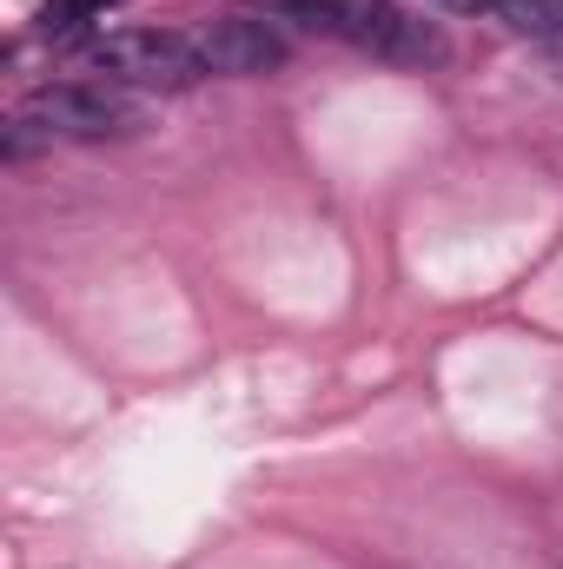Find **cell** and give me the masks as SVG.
I'll use <instances>...</instances> for the list:
<instances>
[{"label":"cell","instance_id":"obj_3","mask_svg":"<svg viewBox=\"0 0 563 569\" xmlns=\"http://www.w3.org/2000/svg\"><path fill=\"white\" fill-rule=\"evenodd\" d=\"M93 67L113 87H159V93H179V87H192L206 73L199 47L186 33H159V27H127V33L93 40Z\"/></svg>","mask_w":563,"mask_h":569},{"label":"cell","instance_id":"obj_6","mask_svg":"<svg viewBox=\"0 0 563 569\" xmlns=\"http://www.w3.org/2000/svg\"><path fill=\"white\" fill-rule=\"evenodd\" d=\"M107 7H120V0H60V7H47V20H40V27H47L53 40H67L87 13H107Z\"/></svg>","mask_w":563,"mask_h":569},{"label":"cell","instance_id":"obj_2","mask_svg":"<svg viewBox=\"0 0 563 569\" xmlns=\"http://www.w3.org/2000/svg\"><path fill=\"white\" fill-rule=\"evenodd\" d=\"M146 107L134 93H120L113 80H93V87H47L33 100H20L13 127L40 133V140H120V133H140Z\"/></svg>","mask_w":563,"mask_h":569},{"label":"cell","instance_id":"obj_1","mask_svg":"<svg viewBox=\"0 0 563 569\" xmlns=\"http://www.w3.org/2000/svg\"><path fill=\"white\" fill-rule=\"evenodd\" d=\"M273 13L312 27V33H332L372 60H392V67H437L451 53L431 20L398 13L392 0H273Z\"/></svg>","mask_w":563,"mask_h":569},{"label":"cell","instance_id":"obj_8","mask_svg":"<svg viewBox=\"0 0 563 569\" xmlns=\"http://www.w3.org/2000/svg\"><path fill=\"white\" fill-rule=\"evenodd\" d=\"M437 7H497V0H437Z\"/></svg>","mask_w":563,"mask_h":569},{"label":"cell","instance_id":"obj_7","mask_svg":"<svg viewBox=\"0 0 563 569\" xmlns=\"http://www.w3.org/2000/svg\"><path fill=\"white\" fill-rule=\"evenodd\" d=\"M544 60H551V73L563 80V40H551V53H544Z\"/></svg>","mask_w":563,"mask_h":569},{"label":"cell","instance_id":"obj_5","mask_svg":"<svg viewBox=\"0 0 563 569\" xmlns=\"http://www.w3.org/2000/svg\"><path fill=\"white\" fill-rule=\"evenodd\" d=\"M497 20L531 40H563V0H497Z\"/></svg>","mask_w":563,"mask_h":569},{"label":"cell","instance_id":"obj_4","mask_svg":"<svg viewBox=\"0 0 563 569\" xmlns=\"http://www.w3.org/2000/svg\"><path fill=\"white\" fill-rule=\"evenodd\" d=\"M199 47V67L206 73H273L285 60V40L273 20H253V13H226V20H206L192 33Z\"/></svg>","mask_w":563,"mask_h":569}]
</instances>
